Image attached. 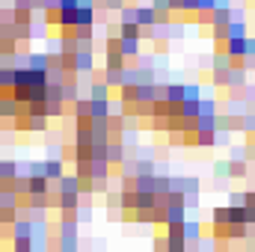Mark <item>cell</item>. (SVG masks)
I'll list each match as a JSON object with an SVG mask.
<instances>
[{
	"instance_id": "obj_1",
	"label": "cell",
	"mask_w": 255,
	"mask_h": 252,
	"mask_svg": "<svg viewBox=\"0 0 255 252\" xmlns=\"http://www.w3.org/2000/svg\"><path fill=\"white\" fill-rule=\"evenodd\" d=\"M244 48H247V45H244V39H232V45H229V51H232V54H244Z\"/></svg>"
}]
</instances>
